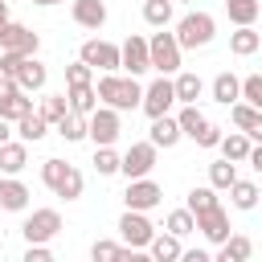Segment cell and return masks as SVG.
<instances>
[{"label":"cell","mask_w":262,"mask_h":262,"mask_svg":"<svg viewBox=\"0 0 262 262\" xmlns=\"http://www.w3.org/2000/svg\"><path fill=\"white\" fill-rule=\"evenodd\" d=\"M168 233H176V237L196 233V217H192V209H172V213H168Z\"/></svg>","instance_id":"cell-36"},{"label":"cell","mask_w":262,"mask_h":262,"mask_svg":"<svg viewBox=\"0 0 262 262\" xmlns=\"http://www.w3.org/2000/svg\"><path fill=\"white\" fill-rule=\"evenodd\" d=\"M229 119H233V127H237V131H246V135H250V131L262 123V111L237 98V102H229Z\"/></svg>","instance_id":"cell-31"},{"label":"cell","mask_w":262,"mask_h":262,"mask_svg":"<svg viewBox=\"0 0 262 262\" xmlns=\"http://www.w3.org/2000/svg\"><path fill=\"white\" fill-rule=\"evenodd\" d=\"M213 205H221L213 184H201V188H192V192H188V201H184V209H192V217H196V213H205V209H213Z\"/></svg>","instance_id":"cell-34"},{"label":"cell","mask_w":262,"mask_h":262,"mask_svg":"<svg viewBox=\"0 0 262 262\" xmlns=\"http://www.w3.org/2000/svg\"><path fill=\"white\" fill-rule=\"evenodd\" d=\"M180 53H184V49H180L176 33L160 29V33L147 37V61H151L156 74H176V70H180Z\"/></svg>","instance_id":"cell-3"},{"label":"cell","mask_w":262,"mask_h":262,"mask_svg":"<svg viewBox=\"0 0 262 262\" xmlns=\"http://www.w3.org/2000/svg\"><path fill=\"white\" fill-rule=\"evenodd\" d=\"M94 90H98V98H102L106 106H115V111H135V106L143 102V86H139V78H131V74L119 78V74L111 70V74L98 78Z\"/></svg>","instance_id":"cell-1"},{"label":"cell","mask_w":262,"mask_h":262,"mask_svg":"<svg viewBox=\"0 0 262 262\" xmlns=\"http://www.w3.org/2000/svg\"><path fill=\"white\" fill-rule=\"evenodd\" d=\"M176 123H180V135L196 139V135L205 131V123H209V119L196 111V102H184V106H180V115H176Z\"/></svg>","instance_id":"cell-32"},{"label":"cell","mask_w":262,"mask_h":262,"mask_svg":"<svg viewBox=\"0 0 262 262\" xmlns=\"http://www.w3.org/2000/svg\"><path fill=\"white\" fill-rule=\"evenodd\" d=\"M225 192H229V205L242 209V213H250V209L258 205V184H254V180H233Z\"/></svg>","instance_id":"cell-26"},{"label":"cell","mask_w":262,"mask_h":262,"mask_svg":"<svg viewBox=\"0 0 262 262\" xmlns=\"http://www.w3.org/2000/svg\"><path fill=\"white\" fill-rule=\"evenodd\" d=\"M196 229H201V237H205V242H213V246H221V242L233 233V225H229V213H225L221 205H213V209L196 213Z\"/></svg>","instance_id":"cell-13"},{"label":"cell","mask_w":262,"mask_h":262,"mask_svg":"<svg viewBox=\"0 0 262 262\" xmlns=\"http://www.w3.org/2000/svg\"><path fill=\"white\" fill-rule=\"evenodd\" d=\"M66 111H70L66 94H45V98H41V111H37V115H41V119H45V123L53 127V123H57V119H61Z\"/></svg>","instance_id":"cell-37"},{"label":"cell","mask_w":262,"mask_h":262,"mask_svg":"<svg viewBox=\"0 0 262 262\" xmlns=\"http://www.w3.org/2000/svg\"><path fill=\"white\" fill-rule=\"evenodd\" d=\"M33 4H41V8H53V4H61V0H33Z\"/></svg>","instance_id":"cell-51"},{"label":"cell","mask_w":262,"mask_h":262,"mask_svg":"<svg viewBox=\"0 0 262 262\" xmlns=\"http://www.w3.org/2000/svg\"><path fill=\"white\" fill-rule=\"evenodd\" d=\"M8 20H12V16H8V0H0V29H4Z\"/></svg>","instance_id":"cell-49"},{"label":"cell","mask_w":262,"mask_h":262,"mask_svg":"<svg viewBox=\"0 0 262 262\" xmlns=\"http://www.w3.org/2000/svg\"><path fill=\"white\" fill-rule=\"evenodd\" d=\"M172 12H176V0H143V20L151 29H168Z\"/></svg>","instance_id":"cell-27"},{"label":"cell","mask_w":262,"mask_h":262,"mask_svg":"<svg viewBox=\"0 0 262 262\" xmlns=\"http://www.w3.org/2000/svg\"><path fill=\"white\" fill-rule=\"evenodd\" d=\"M213 37H217V20H213L209 12H201V8H192V12H184V16L176 20V41H180V49H205Z\"/></svg>","instance_id":"cell-2"},{"label":"cell","mask_w":262,"mask_h":262,"mask_svg":"<svg viewBox=\"0 0 262 262\" xmlns=\"http://www.w3.org/2000/svg\"><path fill=\"white\" fill-rule=\"evenodd\" d=\"M151 233H156V225L147 221V213L127 209V213L119 217V237H123V246H131V250H147Z\"/></svg>","instance_id":"cell-7"},{"label":"cell","mask_w":262,"mask_h":262,"mask_svg":"<svg viewBox=\"0 0 262 262\" xmlns=\"http://www.w3.org/2000/svg\"><path fill=\"white\" fill-rule=\"evenodd\" d=\"M66 102H70L74 115H90V111L98 106V90H94V82H90V86H70Z\"/></svg>","instance_id":"cell-28"},{"label":"cell","mask_w":262,"mask_h":262,"mask_svg":"<svg viewBox=\"0 0 262 262\" xmlns=\"http://www.w3.org/2000/svg\"><path fill=\"white\" fill-rule=\"evenodd\" d=\"M25 164H29V143H25V139L0 143V172H4V176H20Z\"/></svg>","instance_id":"cell-15"},{"label":"cell","mask_w":262,"mask_h":262,"mask_svg":"<svg viewBox=\"0 0 262 262\" xmlns=\"http://www.w3.org/2000/svg\"><path fill=\"white\" fill-rule=\"evenodd\" d=\"M20 233H25V242H53L61 233V213L57 209H33L20 225Z\"/></svg>","instance_id":"cell-6"},{"label":"cell","mask_w":262,"mask_h":262,"mask_svg":"<svg viewBox=\"0 0 262 262\" xmlns=\"http://www.w3.org/2000/svg\"><path fill=\"white\" fill-rule=\"evenodd\" d=\"M29 188H25V180H16V176H0V213H25L29 209Z\"/></svg>","instance_id":"cell-14"},{"label":"cell","mask_w":262,"mask_h":262,"mask_svg":"<svg viewBox=\"0 0 262 262\" xmlns=\"http://www.w3.org/2000/svg\"><path fill=\"white\" fill-rule=\"evenodd\" d=\"M78 57L90 66V70H102V74H111V70H119V45H111V41H98V37H90V41H82V49H78Z\"/></svg>","instance_id":"cell-10"},{"label":"cell","mask_w":262,"mask_h":262,"mask_svg":"<svg viewBox=\"0 0 262 262\" xmlns=\"http://www.w3.org/2000/svg\"><path fill=\"white\" fill-rule=\"evenodd\" d=\"M94 172L98 176H115L119 172V151L115 147H94Z\"/></svg>","instance_id":"cell-39"},{"label":"cell","mask_w":262,"mask_h":262,"mask_svg":"<svg viewBox=\"0 0 262 262\" xmlns=\"http://www.w3.org/2000/svg\"><path fill=\"white\" fill-rule=\"evenodd\" d=\"M250 254H254V242H250L246 233H229V237L217 246V258H221V262H246Z\"/></svg>","instance_id":"cell-23"},{"label":"cell","mask_w":262,"mask_h":262,"mask_svg":"<svg viewBox=\"0 0 262 262\" xmlns=\"http://www.w3.org/2000/svg\"><path fill=\"white\" fill-rule=\"evenodd\" d=\"M258 49H262V33H258L254 25H237V29L229 33V53L250 57V53H258Z\"/></svg>","instance_id":"cell-17"},{"label":"cell","mask_w":262,"mask_h":262,"mask_svg":"<svg viewBox=\"0 0 262 262\" xmlns=\"http://www.w3.org/2000/svg\"><path fill=\"white\" fill-rule=\"evenodd\" d=\"M82 188H86V180H82V172H78V168L70 164L66 180L57 184V196H61V201H78V196H82Z\"/></svg>","instance_id":"cell-38"},{"label":"cell","mask_w":262,"mask_h":262,"mask_svg":"<svg viewBox=\"0 0 262 262\" xmlns=\"http://www.w3.org/2000/svg\"><path fill=\"white\" fill-rule=\"evenodd\" d=\"M119 70H127L131 78H139V74L151 70V61H147V37L131 33V37L119 45Z\"/></svg>","instance_id":"cell-11"},{"label":"cell","mask_w":262,"mask_h":262,"mask_svg":"<svg viewBox=\"0 0 262 262\" xmlns=\"http://www.w3.org/2000/svg\"><path fill=\"white\" fill-rule=\"evenodd\" d=\"M225 12L233 25H254L262 12V0H225Z\"/></svg>","instance_id":"cell-33"},{"label":"cell","mask_w":262,"mask_h":262,"mask_svg":"<svg viewBox=\"0 0 262 262\" xmlns=\"http://www.w3.org/2000/svg\"><path fill=\"white\" fill-rule=\"evenodd\" d=\"M119 131H123V123H119V111L115 106L102 102V106H94L86 115V139H94V147H115Z\"/></svg>","instance_id":"cell-4"},{"label":"cell","mask_w":262,"mask_h":262,"mask_svg":"<svg viewBox=\"0 0 262 262\" xmlns=\"http://www.w3.org/2000/svg\"><path fill=\"white\" fill-rule=\"evenodd\" d=\"M192 143H196V147H217V143H221V127H213V123H205V131H201V135H196Z\"/></svg>","instance_id":"cell-44"},{"label":"cell","mask_w":262,"mask_h":262,"mask_svg":"<svg viewBox=\"0 0 262 262\" xmlns=\"http://www.w3.org/2000/svg\"><path fill=\"white\" fill-rule=\"evenodd\" d=\"M176 4H196V0H176Z\"/></svg>","instance_id":"cell-53"},{"label":"cell","mask_w":262,"mask_h":262,"mask_svg":"<svg viewBox=\"0 0 262 262\" xmlns=\"http://www.w3.org/2000/svg\"><path fill=\"white\" fill-rule=\"evenodd\" d=\"M74 25H82V29H102L106 25V4L102 0H74Z\"/></svg>","instance_id":"cell-16"},{"label":"cell","mask_w":262,"mask_h":262,"mask_svg":"<svg viewBox=\"0 0 262 262\" xmlns=\"http://www.w3.org/2000/svg\"><path fill=\"white\" fill-rule=\"evenodd\" d=\"M250 139H254V143H262V123H258V127L250 131Z\"/></svg>","instance_id":"cell-50"},{"label":"cell","mask_w":262,"mask_h":262,"mask_svg":"<svg viewBox=\"0 0 262 262\" xmlns=\"http://www.w3.org/2000/svg\"><path fill=\"white\" fill-rule=\"evenodd\" d=\"M53 131H57L66 143H78V139H86V115H74V111H66V115L53 123Z\"/></svg>","instance_id":"cell-30"},{"label":"cell","mask_w":262,"mask_h":262,"mask_svg":"<svg viewBox=\"0 0 262 262\" xmlns=\"http://www.w3.org/2000/svg\"><path fill=\"white\" fill-rule=\"evenodd\" d=\"M156 143L151 139H143V143H131L123 156H119V172L127 176V180H139V176H151V168H156Z\"/></svg>","instance_id":"cell-5"},{"label":"cell","mask_w":262,"mask_h":262,"mask_svg":"<svg viewBox=\"0 0 262 262\" xmlns=\"http://www.w3.org/2000/svg\"><path fill=\"white\" fill-rule=\"evenodd\" d=\"M147 139H151L156 147L168 151V147H176L184 135H180V123H176L172 115H160V119H151V135H147Z\"/></svg>","instance_id":"cell-19"},{"label":"cell","mask_w":262,"mask_h":262,"mask_svg":"<svg viewBox=\"0 0 262 262\" xmlns=\"http://www.w3.org/2000/svg\"><path fill=\"white\" fill-rule=\"evenodd\" d=\"M237 98H242V78H233L229 70H221V74L213 78V102L229 106V102H237Z\"/></svg>","instance_id":"cell-25"},{"label":"cell","mask_w":262,"mask_h":262,"mask_svg":"<svg viewBox=\"0 0 262 262\" xmlns=\"http://www.w3.org/2000/svg\"><path fill=\"white\" fill-rule=\"evenodd\" d=\"M172 102H176V90H172V78L168 74H160L151 86H143V115L147 119H160V115H168L172 111Z\"/></svg>","instance_id":"cell-8"},{"label":"cell","mask_w":262,"mask_h":262,"mask_svg":"<svg viewBox=\"0 0 262 262\" xmlns=\"http://www.w3.org/2000/svg\"><path fill=\"white\" fill-rule=\"evenodd\" d=\"M20 61H25L20 53H0V74H4V78H16V70H20Z\"/></svg>","instance_id":"cell-45"},{"label":"cell","mask_w":262,"mask_h":262,"mask_svg":"<svg viewBox=\"0 0 262 262\" xmlns=\"http://www.w3.org/2000/svg\"><path fill=\"white\" fill-rule=\"evenodd\" d=\"M33 111V98L16 86V90H8V94H0V119H8V123H16L20 115H29Z\"/></svg>","instance_id":"cell-24"},{"label":"cell","mask_w":262,"mask_h":262,"mask_svg":"<svg viewBox=\"0 0 262 262\" xmlns=\"http://www.w3.org/2000/svg\"><path fill=\"white\" fill-rule=\"evenodd\" d=\"M246 164H250V168H254V172L262 176V143H254V147H250V156H246Z\"/></svg>","instance_id":"cell-46"},{"label":"cell","mask_w":262,"mask_h":262,"mask_svg":"<svg viewBox=\"0 0 262 262\" xmlns=\"http://www.w3.org/2000/svg\"><path fill=\"white\" fill-rule=\"evenodd\" d=\"M221 156L225 160H233V164H246V156H250V147H254V139L246 135V131H229V135H221Z\"/></svg>","instance_id":"cell-22"},{"label":"cell","mask_w":262,"mask_h":262,"mask_svg":"<svg viewBox=\"0 0 262 262\" xmlns=\"http://www.w3.org/2000/svg\"><path fill=\"white\" fill-rule=\"evenodd\" d=\"M66 172H70V164H66V160H45V164H41V180H45V188H53V192H57V184L66 180Z\"/></svg>","instance_id":"cell-40"},{"label":"cell","mask_w":262,"mask_h":262,"mask_svg":"<svg viewBox=\"0 0 262 262\" xmlns=\"http://www.w3.org/2000/svg\"><path fill=\"white\" fill-rule=\"evenodd\" d=\"M147 254H151L156 262H176V258L184 254V246H180V237H176V233H151Z\"/></svg>","instance_id":"cell-21"},{"label":"cell","mask_w":262,"mask_h":262,"mask_svg":"<svg viewBox=\"0 0 262 262\" xmlns=\"http://www.w3.org/2000/svg\"><path fill=\"white\" fill-rule=\"evenodd\" d=\"M90 82H94V70H90L82 57H78L74 66H66V86H90Z\"/></svg>","instance_id":"cell-41"},{"label":"cell","mask_w":262,"mask_h":262,"mask_svg":"<svg viewBox=\"0 0 262 262\" xmlns=\"http://www.w3.org/2000/svg\"><path fill=\"white\" fill-rule=\"evenodd\" d=\"M25 262H53V250H49V242H29V250H25Z\"/></svg>","instance_id":"cell-43"},{"label":"cell","mask_w":262,"mask_h":262,"mask_svg":"<svg viewBox=\"0 0 262 262\" xmlns=\"http://www.w3.org/2000/svg\"><path fill=\"white\" fill-rule=\"evenodd\" d=\"M123 201H127V209H139V213H147V209H156V205L164 201V188H160L151 176H139V180H127V192H123Z\"/></svg>","instance_id":"cell-12"},{"label":"cell","mask_w":262,"mask_h":262,"mask_svg":"<svg viewBox=\"0 0 262 262\" xmlns=\"http://www.w3.org/2000/svg\"><path fill=\"white\" fill-rule=\"evenodd\" d=\"M0 49H4V53H20V57H33V53L41 49V37H37L33 29L8 20V25L0 29Z\"/></svg>","instance_id":"cell-9"},{"label":"cell","mask_w":262,"mask_h":262,"mask_svg":"<svg viewBox=\"0 0 262 262\" xmlns=\"http://www.w3.org/2000/svg\"><path fill=\"white\" fill-rule=\"evenodd\" d=\"M180 258H184V262H209V250H184Z\"/></svg>","instance_id":"cell-47"},{"label":"cell","mask_w":262,"mask_h":262,"mask_svg":"<svg viewBox=\"0 0 262 262\" xmlns=\"http://www.w3.org/2000/svg\"><path fill=\"white\" fill-rule=\"evenodd\" d=\"M16 135H20L25 143H41V139L49 135V123H45L41 115H33V111H29V115H20V119H16Z\"/></svg>","instance_id":"cell-29"},{"label":"cell","mask_w":262,"mask_h":262,"mask_svg":"<svg viewBox=\"0 0 262 262\" xmlns=\"http://www.w3.org/2000/svg\"><path fill=\"white\" fill-rule=\"evenodd\" d=\"M237 180V164L233 160H217V164H209V184L213 188H229Z\"/></svg>","instance_id":"cell-35"},{"label":"cell","mask_w":262,"mask_h":262,"mask_svg":"<svg viewBox=\"0 0 262 262\" xmlns=\"http://www.w3.org/2000/svg\"><path fill=\"white\" fill-rule=\"evenodd\" d=\"M258 201H262V180H258Z\"/></svg>","instance_id":"cell-52"},{"label":"cell","mask_w":262,"mask_h":262,"mask_svg":"<svg viewBox=\"0 0 262 262\" xmlns=\"http://www.w3.org/2000/svg\"><path fill=\"white\" fill-rule=\"evenodd\" d=\"M172 90H176V102H196V98L205 94V82H201V74H192V70H176Z\"/></svg>","instance_id":"cell-20"},{"label":"cell","mask_w":262,"mask_h":262,"mask_svg":"<svg viewBox=\"0 0 262 262\" xmlns=\"http://www.w3.org/2000/svg\"><path fill=\"white\" fill-rule=\"evenodd\" d=\"M45 78H49V70L37 61V53L33 57H25L20 61V70H16V86L29 94V90H45Z\"/></svg>","instance_id":"cell-18"},{"label":"cell","mask_w":262,"mask_h":262,"mask_svg":"<svg viewBox=\"0 0 262 262\" xmlns=\"http://www.w3.org/2000/svg\"><path fill=\"white\" fill-rule=\"evenodd\" d=\"M8 139H12V123H8V119H0V143H8Z\"/></svg>","instance_id":"cell-48"},{"label":"cell","mask_w":262,"mask_h":262,"mask_svg":"<svg viewBox=\"0 0 262 262\" xmlns=\"http://www.w3.org/2000/svg\"><path fill=\"white\" fill-rule=\"evenodd\" d=\"M242 102H250V106H258V111H262V74L242 78Z\"/></svg>","instance_id":"cell-42"}]
</instances>
